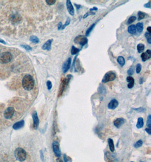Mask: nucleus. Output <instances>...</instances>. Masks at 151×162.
<instances>
[{"label":"nucleus","mask_w":151,"mask_h":162,"mask_svg":"<svg viewBox=\"0 0 151 162\" xmlns=\"http://www.w3.org/2000/svg\"><path fill=\"white\" fill-rule=\"evenodd\" d=\"M35 85V81L33 77L30 75H26L22 80V86L24 89L31 91L32 89Z\"/></svg>","instance_id":"1"},{"label":"nucleus","mask_w":151,"mask_h":162,"mask_svg":"<svg viewBox=\"0 0 151 162\" xmlns=\"http://www.w3.org/2000/svg\"><path fill=\"white\" fill-rule=\"evenodd\" d=\"M72 78V75H69L67 76V77L65 79H63L61 81V83L60 84V87L59 89V92H58V97L61 96L63 92L65 91V90L66 89L67 85H68L69 82L71 80V79Z\"/></svg>","instance_id":"2"},{"label":"nucleus","mask_w":151,"mask_h":162,"mask_svg":"<svg viewBox=\"0 0 151 162\" xmlns=\"http://www.w3.org/2000/svg\"><path fill=\"white\" fill-rule=\"evenodd\" d=\"M14 155L17 160L19 161H23L26 159V152L22 148H17L16 149L14 152Z\"/></svg>","instance_id":"3"},{"label":"nucleus","mask_w":151,"mask_h":162,"mask_svg":"<svg viewBox=\"0 0 151 162\" xmlns=\"http://www.w3.org/2000/svg\"><path fill=\"white\" fill-rule=\"evenodd\" d=\"M116 78V74L113 71H109L105 74L104 77L102 79V83H107L109 81H113Z\"/></svg>","instance_id":"4"},{"label":"nucleus","mask_w":151,"mask_h":162,"mask_svg":"<svg viewBox=\"0 0 151 162\" xmlns=\"http://www.w3.org/2000/svg\"><path fill=\"white\" fill-rule=\"evenodd\" d=\"M12 55L9 52H5L0 55V63H8L10 62L12 59Z\"/></svg>","instance_id":"5"},{"label":"nucleus","mask_w":151,"mask_h":162,"mask_svg":"<svg viewBox=\"0 0 151 162\" xmlns=\"http://www.w3.org/2000/svg\"><path fill=\"white\" fill-rule=\"evenodd\" d=\"M74 42L76 44H80V46H84L88 43V39L86 37L83 35L77 36L74 39Z\"/></svg>","instance_id":"6"},{"label":"nucleus","mask_w":151,"mask_h":162,"mask_svg":"<svg viewBox=\"0 0 151 162\" xmlns=\"http://www.w3.org/2000/svg\"><path fill=\"white\" fill-rule=\"evenodd\" d=\"M52 148L54 154L58 158L61 157V151L60 148V145L58 142L57 141H54L52 143Z\"/></svg>","instance_id":"7"},{"label":"nucleus","mask_w":151,"mask_h":162,"mask_svg":"<svg viewBox=\"0 0 151 162\" xmlns=\"http://www.w3.org/2000/svg\"><path fill=\"white\" fill-rule=\"evenodd\" d=\"M15 113V110L14 107H9L6 109L4 112V117L6 119H10L13 116Z\"/></svg>","instance_id":"8"},{"label":"nucleus","mask_w":151,"mask_h":162,"mask_svg":"<svg viewBox=\"0 0 151 162\" xmlns=\"http://www.w3.org/2000/svg\"><path fill=\"white\" fill-rule=\"evenodd\" d=\"M71 58L67 59L66 60V61L63 63V64L62 65V71L64 74H65L66 72L68 71V70L70 68V66H71Z\"/></svg>","instance_id":"9"},{"label":"nucleus","mask_w":151,"mask_h":162,"mask_svg":"<svg viewBox=\"0 0 151 162\" xmlns=\"http://www.w3.org/2000/svg\"><path fill=\"white\" fill-rule=\"evenodd\" d=\"M32 118L34 121V128L37 129L38 128V125H39V119L37 116L36 112H34L32 114Z\"/></svg>","instance_id":"10"},{"label":"nucleus","mask_w":151,"mask_h":162,"mask_svg":"<svg viewBox=\"0 0 151 162\" xmlns=\"http://www.w3.org/2000/svg\"><path fill=\"white\" fill-rule=\"evenodd\" d=\"M66 7L67 9L68 10L69 14L71 15H74L75 14V10L74 9L73 6L71 4V2L69 0H67L66 1Z\"/></svg>","instance_id":"11"},{"label":"nucleus","mask_w":151,"mask_h":162,"mask_svg":"<svg viewBox=\"0 0 151 162\" xmlns=\"http://www.w3.org/2000/svg\"><path fill=\"white\" fill-rule=\"evenodd\" d=\"M151 57V51L150 50H148L146 52L142 53L141 55V58L143 60V62H146V60L150 59Z\"/></svg>","instance_id":"12"},{"label":"nucleus","mask_w":151,"mask_h":162,"mask_svg":"<svg viewBox=\"0 0 151 162\" xmlns=\"http://www.w3.org/2000/svg\"><path fill=\"white\" fill-rule=\"evenodd\" d=\"M118 105V102L117 100L113 99L111 100L108 105V107L109 109L113 110L115 109Z\"/></svg>","instance_id":"13"},{"label":"nucleus","mask_w":151,"mask_h":162,"mask_svg":"<svg viewBox=\"0 0 151 162\" xmlns=\"http://www.w3.org/2000/svg\"><path fill=\"white\" fill-rule=\"evenodd\" d=\"M124 121L125 120L122 118H117L113 122V124L117 128H120V127L124 123Z\"/></svg>","instance_id":"14"},{"label":"nucleus","mask_w":151,"mask_h":162,"mask_svg":"<svg viewBox=\"0 0 151 162\" xmlns=\"http://www.w3.org/2000/svg\"><path fill=\"white\" fill-rule=\"evenodd\" d=\"M52 42L53 39H49L48 40H47L42 46V49L44 50L50 51L51 49V45H52Z\"/></svg>","instance_id":"15"},{"label":"nucleus","mask_w":151,"mask_h":162,"mask_svg":"<svg viewBox=\"0 0 151 162\" xmlns=\"http://www.w3.org/2000/svg\"><path fill=\"white\" fill-rule=\"evenodd\" d=\"M24 125V120H21L20 121H19L17 123H15V124H14L12 128H13L14 130H18L21 129L22 128H23Z\"/></svg>","instance_id":"16"},{"label":"nucleus","mask_w":151,"mask_h":162,"mask_svg":"<svg viewBox=\"0 0 151 162\" xmlns=\"http://www.w3.org/2000/svg\"><path fill=\"white\" fill-rule=\"evenodd\" d=\"M126 80L128 82V84L127 85V87L130 89H131L133 88L134 85V79L133 77H131V76H128L126 78Z\"/></svg>","instance_id":"17"},{"label":"nucleus","mask_w":151,"mask_h":162,"mask_svg":"<svg viewBox=\"0 0 151 162\" xmlns=\"http://www.w3.org/2000/svg\"><path fill=\"white\" fill-rule=\"evenodd\" d=\"M128 32L130 34L134 35L136 33V28L135 25H131L130 26H128Z\"/></svg>","instance_id":"18"},{"label":"nucleus","mask_w":151,"mask_h":162,"mask_svg":"<svg viewBox=\"0 0 151 162\" xmlns=\"http://www.w3.org/2000/svg\"><path fill=\"white\" fill-rule=\"evenodd\" d=\"M143 125H144L143 118L140 117V118H139L137 119V122L136 123V128L137 129H141L142 128H143Z\"/></svg>","instance_id":"19"},{"label":"nucleus","mask_w":151,"mask_h":162,"mask_svg":"<svg viewBox=\"0 0 151 162\" xmlns=\"http://www.w3.org/2000/svg\"><path fill=\"white\" fill-rule=\"evenodd\" d=\"M108 144H109V148H110V150L111 152H114V142L113 139L111 138H109L108 139Z\"/></svg>","instance_id":"20"},{"label":"nucleus","mask_w":151,"mask_h":162,"mask_svg":"<svg viewBox=\"0 0 151 162\" xmlns=\"http://www.w3.org/2000/svg\"><path fill=\"white\" fill-rule=\"evenodd\" d=\"M136 31H137V32L139 33H141L143 30V23H137L136 25Z\"/></svg>","instance_id":"21"},{"label":"nucleus","mask_w":151,"mask_h":162,"mask_svg":"<svg viewBox=\"0 0 151 162\" xmlns=\"http://www.w3.org/2000/svg\"><path fill=\"white\" fill-rule=\"evenodd\" d=\"M117 62L118 63V64H120L121 67L124 66L125 64V60L123 56H120L118 57L117 58Z\"/></svg>","instance_id":"22"},{"label":"nucleus","mask_w":151,"mask_h":162,"mask_svg":"<svg viewBox=\"0 0 151 162\" xmlns=\"http://www.w3.org/2000/svg\"><path fill=\"white\" fill-rule=\"evenodd\" d=\"M144 48H145V47L142 43H140L137 46V50L139 53H142L144 51Z\"/></svg>","instance_id":"23"},{"label":"nucleus","mask_w":151,"mask_h":162,"mask_svg":"<svg viewBox=\"0 0 151 162\" xmlns=\"http://www.w3.org/2000/svg\"><path fill=\"white\" fill-rule=\"evenodd\" d=\"M80 51V50L76 48L75 46H73L71 47V53L72 55H76L78 53H79V52Z\"/></svg>","instance_id":"24"},{"label":"nucleus","mask_w":151,"mask_h":162,"mask_svg":"<svg viewBox=\"0 0 151 162\" xmlns=\"http://www.w3.org/2000/svg\"><path fill=\"white\" fill-rule=\"evenodd\" d=\"M95 23H94V24H92L91 26H90L88 29H87V30L86 31V36H88L89 35V34L91 33V31H92V30L94 29V28L95 27Z\"/></svg>","instance_id":"25"},{"label":"nucleus","mask_w":151,"mask_h":162,"mask_svg":"<svg viewBox=\"0 0 151 162\" xmlns=\"http://www.w3.org/2000/svg\"><path fill=\"white\" fill-rule=\"evenodd\" d=\"M98 91L100 93L103 94H105L106 93H107V90H106V88L104 86H102V85H100V86L99 87Z\"/></svg>","instance_id":"26"},{"label":"nucleus","mask_w":151,"mask_h":162,"mask_svg":"<svg viewBox=\"0 0 151 162\" xmlns=\"http://www.w3.org/2000/svg\"><path fill=\"white\" fill-rule=\"evenodd\" d=\"M30 40L31 42L34 43H38L39 42V39H38V38L36 36H31L30 38Z\"/></svg>","instance_id":"27"},{"label":"nucleus","mask_w":151,"mask_h":162,"mask_svg":"<svg viewBox=\"0 0 151 162\" xmlns=\"http://www.w3.org/2000/svg\"><path fill=\"white\" fill-rule=\"evenodd\" d=\"M137 15H138V20L140 21V20H143V19L145 18L146 14L143 12L139 11L137 13Z\"/></svg>","instance_id":"28"},{"label":"nucleus","mask_w":151,"mask_h":162,"mask_svg":"<svg viewBox=\"0 0 151 162\" xmlns=\"http://www.w3.org/2000/svg\"><path fill=\"white\" fill-rule=\"evenodd\" d=\"M145 37L146 38L148 43L151 44V34L147 32L145 33Z\"/></svg>","instance_id":"29"},{"label":"nucleus","mask_w":151,"mask_h":162,"mask_svg":"<svg viewBox=\"0 0 151 162\" xmlns=\"http://www.w3.org/2000/svg\"><path fill=\"white\" fill-rule=\"evenodd\" d=\"M136 20V17L135 16H131L129 18H128V20L127 22V25H130L131 23H132L133 22H134Z\"/></svg>","instance_id":"30"},{"label":"nucleus","mask_w":151,"mask_h":162,"mask_svg":"<svg viewBox=\"0 0 151 162\" xmlns=\"http://www.w3.org/2000/svg\"><path fill=\"white\" fill-rule=\"evenodd\" d=\"M142 145H143V141L142 140H139L134 144V147L138 148V147H141V146H142Z\"/></svg>","instance_id":"31"},{"label":"nucleus","mask_w":151,"mask_h":162,"mask_svg":"<svg viewBox=\"0 0 151 162\" xmlns=\"http://www.w3.org/2000/svg\"><path fill=\"white\" fill-rule=\"evenodd\" d=\"M147 126L148 128H151V116L149 115L148 116L147 121Z\"/></svg>","instance_id":"32"},{"label":"nucleus","mask_w":151,"mask_h":162,"mask_svg":"<svg viewBox=\"0 0 151 162\" xmlns=\"http://www.w3.org/2000/svg\"><path fill=\"white\" fill-rule=\"evenodd\" d=\"M142 70V65L140 64H137L136 66V72L137 74H139Z\"/></svg>","instance_id":"33"},{"label":"nucleus","mask_w":151,"mask_h":162,"mask_svg":"<svg viewBox=\"0 0 151 162\" xmlns=\"http://www.w3.org/2000/svg\"><path fill=\"white\" fill-rule=\"evenodd\" d=\"M133 110L137 111V112L140 113H143L146 111V109L144 107H139V108H135V109H133Z\"/></svg>","instance_id":"34"},{"label":"nucleus","mask_w":151,"mask_h":162,"mask_svg":"<svg viewBox=\"0 0 151 162\" xmlns=\"http://www.w3.org/2000/svg\"><path fill=\"white\" fill-rule=\"evenodd\" d=\"M70 19L69 18H67V20H66V21L65 24L64 25H62V27L61 29H62V30H63L64 28H65L67 26V25H69L70 24Z\"/></svg>","instance_id":"35"},{"label":"nucleus","mask_w":151,"mask_h":162,"mask_svg":"<svg viewBox=\"0 0 151 162\" xmlns=\"http://www.w3.org/2000/svg\"><path fill=\"white\" fill-rule=\"evenodd\" d=\"M47 88H48V90H50L51 88H52V82H51L50 81L48 80L47 82Z\"/></svg>","instance_id":"36"},{"label":"nucleus","mask_w":151,"mask_h":162,"mask_svg":"<svg viewBox=\"0 0 151 162\" xmlns=\"http://www.w3.org/2000/svg\"><path fill=\"white\" fill-rule=\"evenodd\" d=\"M56 2V0H46V2L49 5H53L55 4Z\"/></svg>","instance_id":"37"},{"label":"nucleus","mask_w":151,"mask_h":162,"mask_svg":"<svg viewBox=\"0 0 151 162\" xmlns=\"http://www.w3.org/2000/svg\"><path fill=\"white\" fill-rule=\"evenodd\" d=\"M22 47H23V49H24L25 50L28 51H31L32 50V48L28 45H21V46Z\"/></svg>","instance_id":"38"},{"label":"nucleus","mask_w":151,"mask_h":162,"mask_svg":"<svg viewBox=\"0 0 151 162\" xmlns=\"http://www.w3.org/2000/svg\"><path fill=\"white\" fill-rule=\"evenodd\" d=\"M134 68H133V67H131V68L127 71V74H128V75H129V76L133 75L134 74Z\"/></svg>","instance_id":"39"},{"label":"nucleus","mask_w":151,"mask_h":162,"mask_svg":"<svg viewBox=\"0 0 151 162\" xmlns=\"http://www.w3.org/2000/svg\"><path fill=\"white\" fill-rule=\"evenodd\" d=\"M95 13H92L91 11H89V12L87 13L84 15V17H83V18H87L88 16H89V15H95Z\"/></svg>","instance_id":"40"},{"label":"nucleus","mask_w":151,"mask_h":162,"mask_svg":"<svg viewBox=\"0 0 151 162\" xmlns=\"http://www.w3.org/2000/svg\"><path fill=\"white\" fill-rule=\"evenodd\" d=\"M144 8H150V2H148L147 4L144 5Z\"/></svg>","instance_id":"41"},{"label":"nucleus","mask_w":151,"mask_h":162,"mask_svg":"<svg viewBox=\"0 0 151 162\" xmlns=\"http://www.w3.org/2000/svg\"><path fill=\"white\" fill-rule=\"evenodd\" d=\"M62 27V22H60V23H58V30H60L61 29Z\"/></svg>","instance_id":"42"},{"label":"nucleus","mask_w":151,"mask_h":162,"mask_svg":"<svg viewBox=\"0 0 151 162\" xmlns=\"http://www.w3.org/2000/svg\"><path fill=\"white\" fill-rule=\"evenodd\" d=\"M146 131L148 133V134L149 135H150L151 134V129L150 128H147L145 129Z\"/></svg>","instance_id":"43"},{"label":"nucleus","mask_w":151,"mask_h":162,"mask_svg":"<svg viewBox=\"0 0 151 162\" xmlns=\"http://www.w3.org/2000/svg\"><path fill=\"white\" fill-rule=\"evenodd\" d=\"M63 158H64V160H65V162H67V161H68V158H67L66 155L64 154Z\"/></svg>","instance_id":"44"},{"label":"nucleus","mask_w":151,"mask_h":162,"mask_svg":"<svg viewBox=\"0 0 151 162\" xmlns=\"http://www.w3.org/2000/svg\"><path fill=\"white\" fill-rule=\"evenodd\" d=\"M147 30H148V33L149 34L151 33V27L150 26L147 28Z\"/></svg>","instance_id":"45"},{"label":"nucleus","mask_w":151,"mask_h":162,"mask_svg":"<svg viewBox=\"0 0 151 162\" xmlns=\"http://www.w3.org/2000/svg\"><path fill=\"white\" fill-rule=\"evenodd\" d=\"M94 10H96V11L97 10V8H96V7H94V8L90 9V11H94Z\"/></svg>","instance_id":"46"},{"label":"nucleus","mask_w":151,"mask_h":162,"mask_svg":"<svg viewBox=\"0 0 151 162\" xmlns=\"http://www.w3.org/2000/svg\"><path fill=\"white\" fill-rule=\"evenodd\" d=\"M143 78L141 77V78L140 79V82H139V83H140V84H143Z\"/></svg>","instance_id":"47"},{"label":"nucleus","mask_w":151,"mask_h":162,"mask_svg":"<svg viewBox=\"0 0 151 162\" xmlns=\"http://www.w3.org/2000/svg\"><path fill=\"white\" fill-rule=\"evenodd\" d=\"M56 162H63V161H62V160L61 159H60V158H58V159H57Z\"/></svg>","instance_id":"48"},{"label":"nucleus","mask_w":151,"mask_h":162,"mask_svg":"<svg viewBox=\"0 0 151 162\" xmlns=\"http://www.w3.org/2000/svg\"><path fill=\"white\" fill-rule=\"evenodd\" d=\"M0 42L2 43H4V44H6V42H5V41L3 40L2 39H0Z\"/></svg>","instance_id":"49"},{"label":"nucleus","mask_w":151,"mask_h":162,"mask_svg":"<svg viewBox=\"0 0 151 162\" xmlns=\"http://www.w3.org/2000/svg\"><path fill=\"white\" fill-rule=\"evenodd\" d=\"M140 162H143V161H140Z\"/></svg>","instance_id":"50"},{"label":"nucleus","mask_w":151,"mask_h":162,"mask_svg":"<svg viewBox=\"0 0 151 162\" xmlns=\"http://www.w3.org/2000/svg\"><path fill=\"white\" fill-rule=\"evenodd\" d=\"M131 162H133V161H131Z\"/></svg>","instance_id":"51"}]
</instances>
